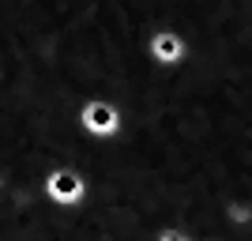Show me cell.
Returning <instances> with one entry per match:
<instances>
[{"mask_svg":"<svg viewBox=\"0 0 252 241\" xmlns=\"http://www.w3.org/2000/svg\"><path fill=\"white\" fill-rule=\"evenodd\" d=\"M151 57L158 64H181L189 57V42L181 38V31H155L151 38Z\"/></svg>","mask_w":252,"mask_h":241,"instance_id":"1","label":"cell"},{"mask_svg":"<svg viewBox=\"0 0 252 241\" xmlns=\"http://www.w3.org/2000/svg\"><path fill=\"white\" fill-rule=\"evenodd\" d=\"M226 219L237 222V226H249L252 222V204H226Z\"/></svg>","mask_w":252,"mask_h":241,"instance_id":"2","label":"cell"},{"mask_svg":"<svg viewBox=\"0 0 252 241\" xmlns=\"http://www.w3.org/2000/svg\"><path fill=\"white\" fill-rule=\"evenodd\" d=\"M158 241H192V238H189V234H181V230H166Z\"/></svg>","mask_w":252,"mask_h":241,"instance_id":"3","label":"cell"}]
</instances>
